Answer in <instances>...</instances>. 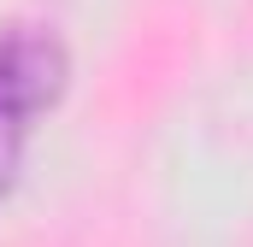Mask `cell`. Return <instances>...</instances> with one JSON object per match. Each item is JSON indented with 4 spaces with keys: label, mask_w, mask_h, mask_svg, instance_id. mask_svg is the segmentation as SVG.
Here are the masks:
<instances>
[{
    "label": "cell",
    "mask_w": 253,
    "mask_h": 247,
    "mask_svg": "<svg viewBox=\"0 0 253 247\" xmlns=\"http://www.w3.org/2000/svg\"><path fill=\"white\" fill-rule=\"evenodd\" d=\"M59 88H65V47L53 30L42 24L0 30V194L12 188L30 124L59 100Z\"/></svg>",
    "instance_id": "cell-1"
}]
</instances>
